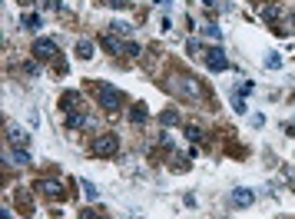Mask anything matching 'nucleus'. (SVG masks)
I'll list each match as a JSON object with an SVG mask.
<instances>
[{"label":"nucleus","instance_id":"f257e3e1","mask_svg":"<svg viewBox=\"0 0 295 219\" xmlns=\"http://www.w3.org/2000/svg\"><path fill=\"white\" fill-rule=\"evenodd\" d=\"M96 90V100H100V110H106V113H120V106H123V93L120 90H113L110 83H96L93 86Z\"/></svg>","mask_w":295,"mask_h":219},{"label":"nucleus","instance_id":"f03ea898","mask_svg":"<svg viewBox=\"0 0 295 219\" xmlns=\"http://www.w3.org/2000/svg\"><path fill=\"white\" fill-rule=\"evenodd\" d=\"M116 149H120V136H116V133H103L100 140L93 143V153H96V156H113Z\"/></svg>","mask_w":295,"mask_h":219},{"label":"nucleus","instance_id":"7ed1b4c3","mask_svg":"<svg viewBox=\"0 0 295 219\" xmlns=\"http://www.w3.org/2000/svg\"><path fill=\"white\" fill-rule=\"evenodd\" d=\"M33 53L40 57V60H50V63H56V67L63 70V63H60V50H56L53 43H50V40H37V43H33Z\"/></svg>","mask_w":295,"mask_h":219},{"label":"nucleus","instance_id":"20e7f679","mask_svg":"<svg viewBox=\"0 0 295 219\" xmlns=\"http://www.w3.org/2000/svg\"><path fill=\"white\" fill-rule=\"evenodd\" d=\"M176 90L183 96H189V100H202V90H199V80L196 77H179L176 80Z\"/></svg>","mask_w":295,"mask_h":219},{"label":"nucleus","instance_id":"39448f33","mask_svg":"<svg viewBox=\"0 0 295 219\" xmlns=\"http://www.w3.org/2000/svg\"><path fill=\"white\" fill-rule=\"evenodd\" d=\"M202 60H206V63H209V70H215V73L229 67V60H226V53H223L219 47H209L206 53H202Z\"/></svg>","mask_w":295,"mask_h":219},{"label":"nucleus","instance_id":"423d86ee","mask_svg":"<svg viewBox=\"0 0 295 219\" xmlns=\"http://www.w3.org/2000/svg\"><path fill=\"white\" fill-rule=\"evenodd\" d=\"M252 199H255L252 189H236V193H232V206H236V209H242V206H252Z\"/></svg>","mask_w":295,"mask_h":219},{"label":"nucleus","instance_id":"0eeeda50","mask_svg":"<svg viewBox=\"0 0 295 219\" xmlns=\"http://www.w3.org/2000/svg\"><path fill=\"white\" fill-rule=\"evenodd\" d=\"M40 193H47V196H53V199H60V196H63V189H60V183H40Z\"/></svg>","mask_w":295,"mask_h":219},{"label":"nucleus","instance_id":"6e6552de","mask_svg":"<svg viewBox=\"0 0 295 219\" xmlns=\"http://www.w3.org/2000/svg\"><path fill=\"white\" fill-rule=\"evenodd\" d=\"M77 53H80V60H90V53H93V47H90L87 40H80V43H77Z\"/></svg>","mask_w":295,"mask_h":219},{"label":"nucleus","instance_id":"1a4fd4ad","mask_svg":"<svg viewBox=\"0 0 295 219\" xmlns=\"http://www.w3.org/2000/svg\"><path fill=\"white\" fill-rule=\"evenodd\" d=\"M110 30L116 33V37H129V33H133V27H129V24H113Z\"/></svg>","mask_w":295,"mask_h":219},{"label":"nucleus","instance_id":"9d476101","mask_svg":"<svg viewBox=\"0 0 295 219\" xmlns=\"http://www.w3.org/2000/svg\"><path fill=\"white\" fill-rule=\"evenodd\" d=\"M143 120H146V106L143 103H136L133 106V123H143Z\"/></svg>","mask_w":295,"mask_h":219},{"label":"nucleus","instance_id":"9b49d317","mask_svg":"<svg viewBox=\"0 0 295 219\" xmlns=\"http://www.w3.org/2000/svg\"><path fill=\"white\" fill-rule=\"evenodd\" d=\"M186 136H189V140H199V136H202L199 126H186Z\"/></svg>","mask_w":295,"mask_h":219},{"label":"nucleus","instance_id":"f8f14e48","mask_svg":"<svg viewBox=\"0 0 295 219\" xmlns=\"http://www.w3.org/2000/svg\"><path fill=\"white\" fill-rule=\"evenodd\" d=\"M24 24H27V27H40V17L30 14V17H24Z\"/></svg>","mask_w":295,"mask_h":219},{"label":"nucleus","instance_id":"ddd939ff","mask_svg":"<svg viewBox=\"0 0 295 219\" xmlns=\"http://www.w3.org/2000/svg\"><path fill=\"white\" fill-rule=\"evenodd\" d=\"M14 159H17V163H20V166H24V163H30V156H27V153H20V149H17V153H14Z\"/></svg>","mask_w":295,"mask_h":219},{"label":"nucleus","instance_id":"4468645a","mask_svg":"<svg viewBox=\"0 0 295 219\" xmlns=\"http://www.w3.org/2000/svg\"><path fill=\"white\" fill-rule=\"evenodd\" d=\"M285 133H288V136H295V123H288V126H285Z\"/></svg>","mask_w":295,"mask_h":219},{"label":"nucleus","instance_id":"2eb2a0df","mask_svg":"<svg viewBox=\"0 0 295 219\" xmlns=\"http://www.w3.org/2000/svg\"><path fill=\"white\" fill-rule=\"evenodd\" d=\"M83 219H96V212H93V209H87V212H83Z\"/></svg>","mask_w":295,"mask_h":219},{"label":"nucleus","instance_id":"dca6fc26","mask_svg":"<svg viewBox=\"0 0 295 219\" xmlns=\"http://www.w3.org/2000/svg\"><path fill=\"white\" fill-rule=\"evenodd\" d=\"M288 20H292V24H295V10H292V14H288Z\"/></svg>","mask_w":295,"mask_h":219}]
</instances>
